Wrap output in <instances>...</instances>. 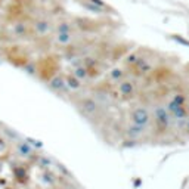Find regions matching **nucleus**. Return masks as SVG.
Masks as SVG:
<instances>
[{"instance_id":"nucleus-14","label":"nucleus","mask_w":189,"mask_h":189,"mask_svg":"<svg viewBox=\"0 0 189 189\" xmlns=\"http://www.w3.org/2000/svg\"><path fill=\"white\" fill-rule=\"evenodd\" d=\"M185 130H186V133H189V118H186V124H185Z\"/></svg>"},{"instance_id":"nucleus-1","label":"nucleus","mask_w":189,"mask_h":189,"mask_svg":"<svg viewBox=\"0 0 189 189\" xmlns=\"http://www.w3.org/2000/svg\"><path fill=\"white\" fill-rule=\"evenodd\" d=\"M130 118H132V123L133 124H137V126H146L151 120V115H149V111L144 106H137V108H133L132 109V114H130Z\"/></svg>"},{"instance_id":"nucleus-2","label":"nucleus","mask_w":189,"mask_h":189,"mask_svg":"<svg viewBox=\"0 0 189 189\" xmlns=\"http://www.w3.org/2000/svg\"><path fill=\"white\" fill-rule=\"evenodd\" d=\"M170 112L165 109V108H162V106H160V108H155V112H154V120H155V123H157V126H158V129L160 130H165L169 127V124H170Z\"/></svg>"},{"instance_id":"nucleus-4","label":"nucleus","mask_w":189,"mask_h":189,"mask_svg":"<svg viewBox=\"0 0 189 189\" xmlns=\"http://www.w3.org/2000/svg\"><path fill=\"white\" fill-rule=\"evenodd\" d=\"M80 106H81V111L84 112V114H87V115H92L93 112H96L98 111V104L94 102L93 99H84L81 104H80Z\"/></svg>"},{"instance_id":"nucleus-13","label":"nucleus","mask_w":189,"mask_h":189,"mask_svg":"<svg viewBox=\"0 0 189 189\" xmlns=\"http://www.w3.org/2000/svg\"><path fill=\"white\" fill-rule=\"evenodd\" d=\"M64 31H69V25L66 22H61L58 25V33H64Z\"/></svg>"},{"instance_id":"nucleus-12","label":"nucleus","mask_w":189,"mask_h":189,"mask_svg":"<svg viewBox=\"0 0 189 189\" xmlns=\"http://www.w3.org/2000/svg\"><path fill=\"white\" fill-rule=\"evenodd\" d=\"M13 31H15L16 36H24L25 31H27V25H25V24H22V22H18V24H15Z\"/></svg>"},{"instance_id":"nucleus-9","label":"nucleus","mask_w":189,"mask_h":189,"mask_svg":"<svg viewBox=\"0 0 189 189\" xmlns=\"http://www.w3.org/2000/svg\"><path fill=\"white\" fill-rule=\"evenodd\" d=\"M56 41L59 43V44H68L69 41H71V34H69V31H64V33H58V36H56Z\"/></svg>"},{"instance_id":"nucleus-7","label":"nucleus","mask_w":189,"mask_h":189,"mask_svg":"<svg viewBox=\"0 0 189 189\" xmlns=\"http://www.w3.org/2000/svg\"><path fill=\"white\" fill-rule=\"evenodd\" d=\"M65 80L61 77V76H56V77H53L52 80H50V87L53 89V90H56V92H61V90H64L65 89Z\"/></svg>"},{"instance_id":"nucleus-5","label":"nucleus","mask_w":189,"mask_h":189,"mask_svg":"<svg viewBox=\"0 0 189 189\" xmlns=\"http://www.w3.org/2000/svg\"><path fill=\"white\" fill-rule=\"evenodd\" d=\"M65 84L68 86V87H71V89H80V86H81V80L80 78H77L74 74H68L66 77H65Z\"/></svg>"},{"instance_id":"nucleus-6","label":"nucleus","mask_w":189,"mask_h":189,"mask_svg":"<svg viewBox=\"0 0 189 189\" xmlns=\"http://www.w3.org/2000/svg\"><path fill=\"white\" fill-rule=\"evenodd\" d=\"M49 28H50V25H49V22L47 21H44V19H41V21H37L36 24H34V30H36V33L37 34H46L47 31H49Z\"/></svg>"},{"instance_id":"nucleus-11","label":"nucleus","mask_w":189,"mask_h":189,"mask_svg":"<svg viewBox=\"0 0 189 189\" xmlns=\"http://www.w3.org/2000/svg\"><path fill=\"white\" fill-rule=\"evenodd\" d=\"M73 74H74L77 78H80V80H84V78H87V76H89L86 66H77V68L73 71Z\"/></svg>"},{"instance_id":"nucleus-8","label":"nucleus","mask_w":189,"mask_h":189,"mask_svg":"<svg viewBox=\"0 0 189 189\" xmlns=\"http://www.w3.org/2000/svg\"><path fill=\"white\" fill-rule=\"evenodd\" d=\"M170 101H172L173 104H176L177 106H183V105L186 104V94L182 93V92H179V93L173 94V98H172Z\"/></svg>"},{"instance_id":"nucleus-3","label":"nucleus","mask_w":189,"mask_h":189,"mask_svg":"<svg viewBox=\"0 0 189 189\" xmlns=\"http://www.w3.org/2000/svg\"><path fill=\"white\" fill-rule=\"evenodd\" d=\"M118 90H120V93L123 94V98L124 99H129V98H133L134 94H136V86L126 80V81H121L120 84H118Z\"/></svg>"},{"instance_id":"nucleus-10","label":"nucleus","mask_w":189,"mask_h":189,"mask_svg":"<svg viewBox=\"0 0 189 189\" xmlns=\"http://www.w3.org/2000/svg\"><path fill=\"white\" fill-rule=\"evenodd\" d=\"M123 76H124V71L120 69V68H114V69H111V73H109V78L112 81H120L123 78Z\"/></svg>"}]
</instances>
